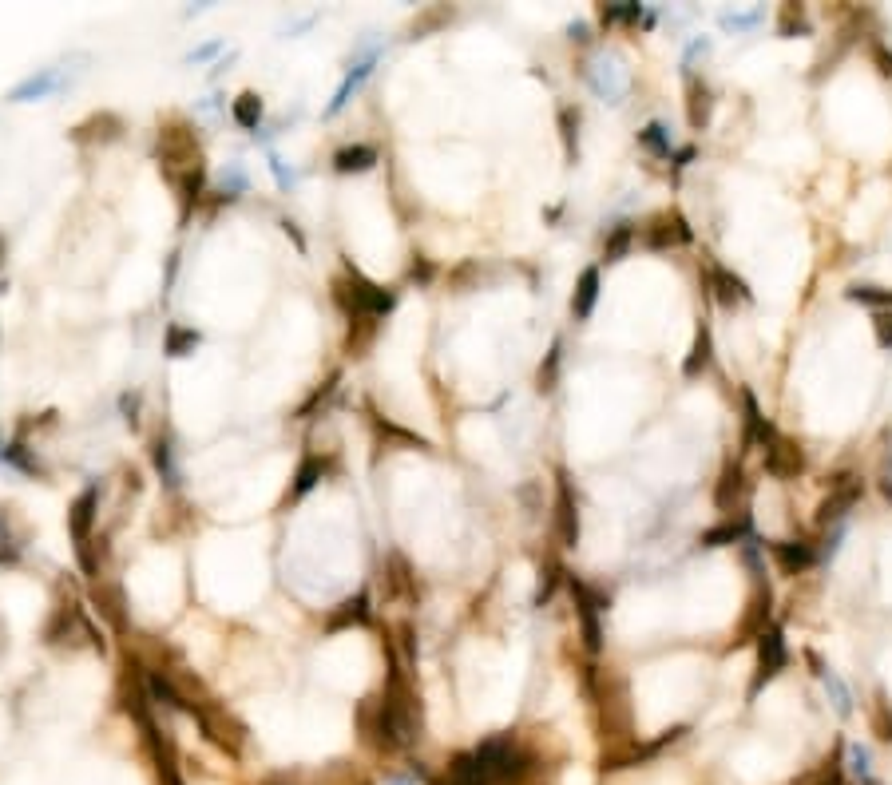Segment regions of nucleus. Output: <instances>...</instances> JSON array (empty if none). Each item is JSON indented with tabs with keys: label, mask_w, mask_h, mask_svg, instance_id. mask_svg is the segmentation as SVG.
<instances>
[{
	"label": "nucleus",
	"mask_w": 892,
	"mask_h": 785,
	"mask_svg": "<svg viewBox=\"0 0 892 785\" xmlns=\"http://www.w3.org/2000/svg\"><path fill=\"white\" fill-rule=\"evenodd\" d=\"M587 84L595 88V96L599 100H607V104H623V96H627V68L615 60V56H607V52H599L591 64H587Z\"/></svg>",
	"instance_id": "nucleus-1"
},
{
	"label": "nucleus",
	"mask_w": 892,
	"mask_h": 785,
	"mask_svg": "<svg viewBox=\"0 0 892 785\" xmlns=\"http://www.w3.org/2000/svg\"><path fill=\"white\" fill-rule=\"evenodd\" d=\"M68 84H72V80L64 76V68H40V72L24 76L4 100H8V104H36V100H48V96L64 92Z\"/></svg>",
	"instance_id": "nucleus-2"
},
{
	"label": "nucleus",
	"mask_w": 892,
	"mask_h": 785,
	"mask_svg": "<svg viewBox=\"0 0 892 785\" xmlns=\"http://www.w3.org/2000/svg\"><path fill=\"white\" fill-rule=\"evenodd\" d=\"M96 504H100V488L92 484V488H84V492H80V500L72 504V516H68V524H72V540H76V552H80V560H84L88 571H92V560H88V528H92V520H96Z\"/></svg>",
	"instance_id": "nucleus-3"
},
{
	"label": "nucleus",
	"mask_w": 892,
	"mask_h": 785,
	"mask_svg": "<svg viewBox=\"0 0 892 785\" xmlns=\"http://www.w3.org/2000/svg\"><path fill=\"white\" fill-rule=\"evenodd\" d=\"M377 56H381V48H369V52H365L361 60H353V64H349V72H345L341 88L334 92V100H330L326 115H337L341 108H345V104H349V96H353V92H357V88H361V84H365V80L373 76V68H377Z\"/></svg>",
	"instance_id": "nucleus-4"
},
{
	"label": "nucleus",
	"mask_w": 892,
	"mask_h": 785,
	"mask_svg": "<svg viewBox=\"0 0 892 785\" xmlns=\"http://www.w3.org/2000/svg\"><path fill=\"white\" fill-rule=\"evenodd\" d=\"M845 758H849V778L861 785H877V774H873V750L865 742H849L845 746Z\"/></svg>",
	"instance_id": "nucleus-5"
},
{
	"label": "nucleus",
	"mask_w": 892,
	"mask_h": 785,
	"mask_svg": "<svg viewBox=\"0 0 892 785\" xmlns=\"http://www.w3.org/2000/svg\"><path fill=\"white\" fill-rule=\"evenodd\" d=\"M821 686H825V698H829L833 714H837V718H849V714H853V694H849L845 678H841L837 671H821Z\"/></svg>",
	"instance_id": "nucleus-6"
},
{
	"label": "nucleus",
	"mask_w": 892,
	"mask_h": 785,
	"mask_svg": "<svg viewBox=\"0 0 892 785\" xmlns=\"http://www.w3.org/2000/svg\"><path fill=\"white\" fill-rule=\"evenodd\" d=\"M595 298H599V270L591 266V270H583V278H579V290H575V298H571V310H575V318H591V310H595Z\"/></svg>",
	"instance_id": "nucleus-7"
},
{
	"label": "nucleus",
	"mask_w": 892,
	"mask_h": 785,
	"mask_svg": "<svg viewBox=\"0 0 892 785\" xmlns=\"http://www.w3.org/2000/svg\"><path fill=\"white\" fill-rule=\"evenodd\" d=\"M377 163V151L373 147H365V143H357V147H345V151H337L334 155V167L341 175H349V171H369Z\"/></svg>",
	"instance_id": "nucleus-8"
},
{
	"label": "nucleus",
	"mask_w": 892,
	"mask_h": 785,
	"mask_svg": "<svg viewBox=\"0 0 892 785\" xmlns=\"http://www.w3.org/2000/svg\"><path fill=\"white\" fill-rule=\"evenodd\" d=\"M762 20H766V8H750V12H738V8H734V12H722V16H718V24H722L726 32H754Z\"/></svg>",
	"instance_id": "nucleus-9"
},
{
	"label": "nucleus",
	"mask_w": 892,
	"mask_h": 785,
	"mask_svg": "<svg viewBox=\"0 0 892 785\" xmlns=\"http://www.w3.org/2000/svg\"><path fill=\"white\" fill-rule=\"evenodd\" d=\"M234 119L242 123V127H250V131H258V119H262V100L258 96H238L234 100Z\"/></svg>",
	"instance_id": "nucleus-10"
},
{
	"label": "nucleus",
	"mask_w": 892,
	"mask_h": 785,
	"mask_svg": "<svg viewBox=\"0 0 892 785\" xmlns=\"http://www.w3.org/2000/svg\"><path fill=\"white\" fill-rule=\"evenodd\" d=\"M781 663H785V647H781V635H766V643H762V678H774Z\"/></svg>",
	"instance_id": "nucleus-11"
},
{
	"label": "nucleus",
	"mask_w": 892,
	"mask_h": 785,
	"mask_svg": "<svg viewBox=\"0 0 892 785\" xmlns=\"http://www.w3.org/2000/svg\"><path fill=\"white\" fill-rule=\"evenodd\" d=\"M195 345H199V330H179V326L167 330V353L171 357H187V349H195Z\"/></svg>",
	"instance_id": "nucleus-12"
},
{
	"label": "nucleus",
	"mask_w": 892,
	"mask_h": 785,
	"mask_svg": "<svg viewBox=\"0 0 892 785\" xmlns=\"http://www.w3.org/2000/svg\"><path fill=\"white\" fill-rule=\"evenodd\" d=\"M750 532V524L742 520V524H722V528H714V532H706V548H722V544H730V540H742Z\"/></svg>",
	"instance_id": "nucleus-13"
},
{
	"label": "nucleus",
	"mask_w": 892,
	"mask_h": 785,
	"mask_svg": "<svg viewBox=\"0 0 892 785\" xmlns=\"http://www.w3.org/2000/svg\"><path fill=\"white\" fill-rule=\"evenodd\" d=\"M155 468L163 472L167 484H179V468H175V460H171V445H167V441L155 445Z\"/></svg>",
	"instance_id": "nucleus-14"
},
{
	"label": "nucleus",
	"mask_w": 892,
	"mask_h": 785,
	"mask_svg": "<svg viewBox=\"0 0 892 785\" xmlns=\"http://www.w3.org/2000/svg\"><path fill=\"white\" fill-rule=\"evenodd\" d=\"M778 556H781V563H785V567H809V563L817 560V556H813V552H809L805 544H797V548H789V544H778Z\"/></svg>",
	"instance_id": "nucleus-15"
},
{
	"label": "nucleus",
	"mask_w": 892,
	"mask_h": 785,
	"mask_svg": "<svg viewBox=\"0 0 892 785\" xmlns=\"http://www.w3.org/2000/svg\"><path fill=\"white\" fill-rule=\"evenodd\" d=\"M318 476H322V460H306L302 464V472H298V484H294V496H306L314 484H318Z\"/></svg>",
	"instance_id": "nucleus-16"
},
{
	"label": "nucleus",
	"mask_w": 892,
	"mask_h": 785,
	"mask_svg": "<svg viewBox=\"0 0 892 785\" xmlns=\"http://www.w3.org/2000/svg\"><path fill=\"white\" fill-rule=\"evenodd\" d=\"M849 298H857V302H873V306H892V294L889 290H881V286H853Z\"/></svg>",
	"instance_id": "nucleus-17"
},
{
	"label": "nucleus",
	"mask_w": 892,
	"mask_h": 785,
	"mask_svg": "<svg viewBox=\"0 0 892 785\" xmlns=\"http://www.w3.org/2000/svg\"><path fill=\"white\" fill-rule=\"evenodd\" d=\"M643 143H647L651 151H659V155H670V135L663 123H651V127L643 131Z\"/></svg>",
	"instance_id": "nucleus-18"
},
{
	"label": "nucleus",
	"mask_w": 892,
	"mask_h": 785,
	"mask_svg": "<svg viewBox=\"0 0 892 785\" xmlns=\"http://www.w3.org/2000/svg\"><path fill=\"white\" fill-rule=\"evenodd\" d=\"M559 512H563V540H567V544H575V540H579V516H575V508H571V500H567V496H563Z\"/></svg>",
	"instance_id": "nucleus-19"
},
{
	"label": "nucleus",
	"mask_w": 892,
	"mask_h": 785,
	"mask_svg": "<svg viewBox=\"0 0 892 785\" xmlns=\"http://www.w3.org/2000/svg\"><path fill=\"white\" fill-rule=\"evenodd\" d=\"M643 16V4H619V8H607V20H639Z\"/></svg>",
	"instance_id": "nucleus-20"
},
{
	"label": "nucleus",
	"mask_w": 892,
	"mask_h": 785,
	"mask_svg": "<svg viewBox=\"0 0 892 785\" xmlns=\"http://www.w3.org/2000/svg\"><path fill=\"white\" fill-rule=\"evenodd\" d=\"M215 52H219V44H203V48L187 52V64H199V60H207V56H215Z\"/></svg>",
	"instance_id": "nucleus-21"
},
{
	"label": "nucleus",
	"mask_w": 892,
	"mask_h": 785,
	"mask_svg": "<svg viewBox=\"0 0 892 785\" xmlns=\"http://www.w3.org/2000/svg\"><path fill=\"white\" fill-rule=\"evenodd\" d=\"M877 334H881V345H892V318H881L877 322Z\"/></svg>",
	"instance_id": "nucleus-22"
},
{
	"label": "nucleus",
	"mask_w": 892,
	"mask_h": 785,
	"mask_svg": "<svg viewBox=\"0 0 892 785\" xmlns=\"http://www.w3.org/2000/svg\"><path fill=\"white\" fill-rule=\"evenodd\" d=\"M0 258H4V234H0Z\"/></svg>",
	"instance_id": "nucleus-23"
}]
</instances>
